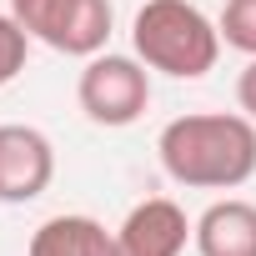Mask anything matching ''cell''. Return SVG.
Here are the masks:
<instances>
[{
  "mask_svg": "<svg viewBox=\"0 0 256 256\" xmlns=\"http://www.w3.org/2000/svg\"><path fill=\"white\" fill-rule=\"evenodd\" d=\"M161 171L191 191H236L256 176V120L226 110H191L156 136Z\"/></svg>",
  "mask_w": 256,
  "mask_h": 256,
  "instance_id": "obj_1",
  "label": "cell"
},
{
  "mask_svg": "<svg viewBox=\"0 0 256 256\" xmlns=\"http://www.w3.org/2000/svg\"><path fill=\"white\" fill-rule=\"evenodd\" d=\"M131 46L151 70L176 80H201L206 70H216L221 30L191 0H146L131 20Z\"/></svg>",
  "mask_w": 256,
  "mask_h": 256,
  "instance_id": "obj_2",
  "label": "cell"
},
{
  "mask_svg": "<svg viewBox=\"0 0 256 256\" xmlns=\"http://www.w3.org/2000/svg\"><path fill=\"white\" fill-rule=\"evenodd\" d=\"M10 16L26 26L30 40L80 60L100 56L116 30L110 0H10Z\"/></svg>",
  "mask_w": 256,
  "mask_h": 256,
  "instance_id": "obj_3",
  "label": "cell"
},
{
  "mask_svg": "<svg viewBox=\"0 0 256 256\" xmlns=\"http://www.w3.org/2000/svg\"><path fill=\"white\" fill-rule=\"evenodd\" d=\"M76 100L86 110V120L96 126H110V131H120V126H136L151 106V66L141 56H90L80 80H76Z\"/></svg>",
  "mask_w": 256,
  "mask_h": 256,
  "instance_id": "obj_4",
  "label": "cell"
},
{
  "mask_svg": "<svg viewBox=\"0 0 256 256\" xmlns=\"http://www.w3.org/2000/svg\"><path fill=\"white\" fill-rule=\"evenodd\" d=\"M56 181V146L36 126H0V201L26 206Z\"/></svg>",
  "mask_w": 256,
  "mask_h": 256,
  "instance_id": "obj_5",
  "label": "cell"
},
{
  "mask_svg": "<svg viewBox=\"0 0 256 256\" xmlns=\"http://www.w3.org/2000/svg\"><path fill=\"white\" fill-rule=\"evenodd\" d=\"M191 231L196 221H186L171 196H146L116 226V256H181Z\"/></svg>",
  "mask_w": 256,
  "mask_h": 256,
  "instance_id": "obj_6",
  "label": "cell"
},
{
  "mask_svg": "<svg viewBox=\"0 0 256 256\" xmlns=\"http://www.w3.org/2000/svg\"><path fill=\"white\" fill-rule=\"evenodd\" d=\"M201 256H256V206L241 196L211 201L191 231Z\"/></svg>",
  "mask_w": 256,
  "mask_h": 256,
  "instance_id": "obj_7",
  "label": "cell"
},
{
  "mask_svg": "<svg viewBox=\"0 0 256 256\" xmlns=\"http://www.w3.org/2000/svg\"><path fill=\"white\" fill-rule=\"evenodd\" d=\"M26 256H116V231H106L96 216L66 211L36 226Z\"/></svg>",
  "mask_w": 256,
  "mask_h": 256,
  "instance_id": "obj_8",
  "label": "cell"
},
{
  "mask_svg": "<svg viewBox=\"0 0 256 256\" xmlns=\"http://www.w3.org/2000/svg\"><path fill=\"white\" fill-rule=\"evenodd\" d=\"M216 30H221V46H231L251 60L256 56V0H226L216 16Z\"/></svg>",
  "mask_w": 256,
  "mask_h": 256,
  "instance_id": "obj_9",
  "label": "cell"
},
{
  "mask_svg": "<svg viewBox=\"0 0 256 256\" xmlns=\"http://www.w3.org/2000/svg\"><path fill=\"white\" fill-rule=\"evenodd\" d=\"M26 56H30V36H26V26L6 10V16H0V86H10V80L26 70Z\"/></svg>",
  "mask_w": 256,
  "mask_h": 256,
  "instance_id": "obj_10",
  "label": "cell"
},
{
  "mask_svg": "<svg viewBox=\"0 0 256 256\" xmlns=\"http://www.w3.org/2000/svg\"><path fill=\"white\" fill-rule=\"evenodd\" d=\"M236 106H241V116H251L256 120V56L246 60V70L236 76Z\"/></svg>",
  "mask_w": 256,
  "mask_h": 256,
  "instance_id": "obj_11",
  "label": "cell"
}]
</instances>
